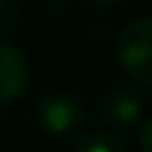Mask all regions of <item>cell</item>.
<instances>
[{"label":"cell","instance_id":"cell-8","mask_svg":"<svg viewBox=\"0 0 152 152\" xmlns=\"http://www.w3.org/2000/svg\"><path fill=\"white\" fill-rule=\"evenodd\" d=\"M91 5H96V8H110V5H115V3H120V0H88Z\"/></svg>","mask_w":152,"mask_h":152},{"label":"cell","instance_id":"cell-1","mask_svg":"<svg viewBox=\"0 0 152 152\" xmlns=\"http://www.w3.org/2000/svg\"><path fill=\"white\" fill-rule=\"evenodd\" d=\"M118 61L134 83L152 88V16L126 24L118 37Z\"/></svg>","mask_w":152,"mask_h":152},{"label":"cell","instance_id":"cell-4","mask_svg":"<svg viewBox=\"0 0 152 152\" xmlns=\"http://www.w3.org/2000/svg\"><path fill=\"white\" fill-rule=\"evenodd\" d=\"M29 80L27 59L19 48L0 40V102H13Z\"/></svg>","mask_w":152,"mask_h":152},{"label":"cell","instance_id":"cell-6","mask_svg":"<svg viewBox=\"0 0 152 152\" xmlns=\"http://www.w3.org/2000/svg\"><path fill=\"white\" fill-rule=\"evenodd\" d=\"M21 8L24 3L21 0H0V35L11 32L21 16Z\"/></svg>","mask_w":152,"mask_h":152},{"label":"cell","instance_id":"cell-5","mask_svg":"<svg viewBox=\"0 0 152 152\" xmlns=\"http://www.w3.org/2000/svg\"><path fill=\"white\" fill-rule=\"evenodd\" d=\"M72 152H128L123 147V142L110 134V131H91V134H83L75 144Z\"/></svg>","mask_w":152,"mask_h":152},{"label":"cell","instance_id":"cell-3","mask_svg":"<svg viewBox=\"0 0 152 152\" xmlns=\"http://www.w3.org/2000/svg\"><path fill=\"white\" fill-rule=\"evenodd\" d=\"M99 115L107 126L112 128H126L131 123H136L142 118V96L134 88L126 86H115L102 96L99 104Z\"/></svg>","mask_w":152,"mask_h":152},{"label":"cell","instance_id":"cell-7","mask_svg":"<svg viewBox=\"0 0 152 152\" xmlns=\"http://www.w3.org/2000/svg\"><path fill=\"white\" fill-rule=\"evenodd\" d=\"M139 150L142 152H152V118H147L142 123V131H139Z\"/></svg>","mask_w":152,"mask_h":152},{"label":"cell","instance_id":"cell-2","mask_svg":"<svg viewBox=\"0 0 152 152\" xmlns=\"http://www.w3.org/2000/svg\"><path fill=\"white\" fill-rule=\"evenodd\" d=\"M35 118L43 131L51 136H67L83 128L86 123V104L69 88H51L35 104Z\"/></svg>","mask_w":152,"mask_h":152}]
</instances>
